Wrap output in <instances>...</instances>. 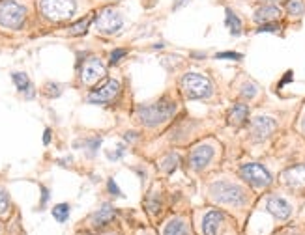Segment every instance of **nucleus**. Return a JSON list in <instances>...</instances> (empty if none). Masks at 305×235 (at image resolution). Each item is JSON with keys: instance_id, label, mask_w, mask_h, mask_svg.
Wrapping results in <instances>:
<instances>
[{"instance_id": "nucleus-1", "label": "nucleus", "mask_w": 305, "mask_h": 235, "mask_svg": "<svg viewBox=\"0 0 305 235\" xmlns=\"http://www.w3.org/2000/svg\"><path fill=\"white\" fill-rule=\"evenodd\" d=\"M174 112H176V103H172L169 99H161V101L152 103V105L139 106L137 118L146 127H158L161 123H165Z\"/></svg>"}, {"instance_id": "nucleus-2", "label": "nucleus", "mask_w": 305, "mask_h": 235, "mask_svg": "<svg viewBox=\"0 0 305 235\" xmlns=\"http://www.w3.org/2000/svg\"><path fill=\"white\" fill-rule=\"evenodd\" d=\"M182 92L187 99H208L214 94V86L200 73H187L182 77Z\"/></svg>"}, {"instance_id": "nucleus-3", "label": "nucleus", "mask_w": 305, "mask_h": 235, "mask_svg": "<svg viewBox=\"0 0 305 235\" xmlns=\"http://www.w3.org/2000/svg\"><path fill=\"white\" fill-rule=\"evenodd\" d=\"M212 198L219 203L227 205H244L245 203V190L240 185H234L229 181H217L210 188Z\"/></svg>"}, {"instance_id": "nucleus-4", "label": "nucleus", "mask_w": 305, "mask_h": 235, "mask_svg": "<svg viewBox=\"0 0 305 235\" xmlns=\"http://www.w3.org/2000/svg\"><path fill=\"white\" fill-rule=\"evenodd\" d=\"M26 8L13 0H0V26L8 30H17L25 23Z\"/></svg>"}, {"instance_id": "nucleus-5", "label": "nucleus", "mask_w": 305, "mask_h": 235, "mask_svg": "<svg viewBox=\"0 0 305 235\" xmlns=\"http://www.w3.org/2000/svg\"><path fill=\"white\" fill-rule=\"evenodd\" d=\"M41 13L51 21H66L72 19L77 10L75 0H41Z\"/></svg>"}, {"instance_id": "nucleus-6", "label": "nucleus", "mask_w": 305, "mask_h": 235, "mask_svg": "<svg viewBox=\"0 0 305 235\" xmlns=\"http://www.w3.org/2000/svg\"><path fill=\"white\" fill-rule=\"evenodd\" d=\"M240 176L255 188H266L271 185V174L262 165H256V163H247L242 166Z\"/></svg>"}, {"instance_id": "nucleus-7", "label": "nucleus", "mask_w": 305, "mask_h": 235, "mask_svg": "<svg viewBox=\"0 0 305 235\" xmlns=\"http://www.w3.org/2000/svg\"><path fill=\"white\" fill-rule=\"evenodd\" d=\"M96 30L99 34L112 35L124 26V17L112 8H105L96 15Z\"/></svg>"}, {"instance_id": "nucleus-8", "label": "nucleus", "mask_w": 305, "mask_h": 235, "mask_svg": "<svg viewBox=\"0 0 305 235\" xmlns=\"http://www.w3.org/2000/svg\"><path fill=\"white\" fill-rule=\"evenodd\" d=\"M118 94H120V83L114 81V79H109V81H105L103 86L96 88L92 94L88 95V101L96 103V105H107L110 101H114V97Z\"/></svg>"}, {"instance_id": "nucleus-9", "label": "nucleus", "mask_w": 305, "mask_h": 235, "mask_svg": "<svg viewBox=\"0 0 305 235\" xmlns=\"http://www.w3.org/2000/svg\"><path fill=\"white\" fill-rule=\"evenodd\" d=\"M275 131V119L269 116H256L251 121V134L256 142L266 140L269 134Z\"/></svg>"}, {"instance_id": "nucleus-10", "label": "nucleus", "mask_w": 305, "mask_h": 235, "mask_svg": "<svg viewBox=\"0 0 305 235\" xmlns=\"http://www.w3.org/2000/svg\"><path fill=\"white\" fill-rule=\"evenodd\" d=\"M105 77V66L99 62L98 58H88L83 64V69H81V79L85 84H94L98 83L99 79Z\"/></svg>"}, {"instance_id": "nucleus-11", "label": "nucleus", "mask_w": 305, "mask_h": 235, "mask_svg": "<svg viewBox=\"0 0 305 235\" xmlns=\"http://www.w3.org/2000/svg\"><path fill=\"white\" fill-rule=\"evenodd\" d=\"M214 148L212 146H197L193 151L189 153V165L193 170H202L210 165V161L214 159Z\"/></svg>"}, {"instance_id": "nucleus-12", "label": "nucleus", "mask_w": 305, "mask_h": 235, "mask_svg": "<svg viewBox=\"0 0 305 235\" xmlns=\"http://www.w3.org/2000/svg\"><path fill=\"white\" fill-rule=\"evenodd\" d=\"M266 209L279 220H287L290 217V213H292L290 203L285 198H279V196H269L268 201H266Z\"/></svg>"}, {"instance_id": "nucleus-13", "label": "nucleus", "mask_w": 305, "mask_h": 235, "mask_svg": "<svg viewBox=\"0 0 305 235\" xmlns=\"http://www.w3.org/2000/svg\"><path fill=\"white\" fill-rule=\"evenodd\" d=\"M283 181L290 188H296V190L305 188V165H298L285 170L283 172Z\"/></svg>"}, {"instance_id": "nucleus-14", "label": "nucleus", "mask_w": 305, "mask_h": 235, "mask_svg": "<svg viewBox=\"0 0 305 235\" xmlns=\"http://www.w3.org/2000/svg\"><path fill=\"white\" fill-rule=\"evenodd\" d=\"M279 17H281V8L275 6V4H264V6H260L255 12V15H253V19H255L258 24L273 23V21H277Z\"/></svg>"}, {"instance_id": "nucleus-15", "label": "nucleus", "mask_w": 305, "mask_h": 235, "mask_svg": "<svg viewBox=\"0 0 305 235\" xmlns=\"http://www.w3.org/2000/svg\"><path fill=\"white\" fill-rule=\"evenodd\" d=\"M225 215L221 211H210L202 218V234L204 235H217V228L223 222Z\"/></svg>"}, {"instance_id": "nucleus-16", "label": "nucleus", "mask_w": 305, "mask_h": 235, "mask_svg": "<svg viewBox=\"0 0 305 235\" xmlns=\"http://www.w3.org/2000/svg\"><path fill=\"white\" fill-rule=\"evenodd\" d=\"M112 218H114V209H112L110 203H105V205H101V209H98V211L92 215L90 222H92L94 228H101V226L109 224Z\"/></svg>"}, {"instance_id": "nucleus-17", "label": "nucleus", "mask_w": 305, "mask_h": 235, "mask_svg": "<svg viewBox=\"0 0 305 235\" xmlns=\"http://www.w3.org/2000/svg\"><path fill=\"white\" fill-rule=\"evenodd\" d=\"M247 118H249V108H247V105L238 103V105L232 106L231 112H229V123L234 125V127H242V125H245Z\"/></svg>"}, {"instance_id": "nucleus-18", "label": "nucleus", "mask_w": 305, "mask_h": 235, "mask_svg": "<svg viewBox=\"0 0 305 235\" xmlns=\"http://www.w3.org/2000/svg\"><path fill=\"white\" fill-rule=\"evenodd\" d=\"M225 13H227V17H225V24H227V28L231 30V34L232 35H240L242 34V21H240V17L232 12L231 8H227Z\"/></svg>"}, {"instance_id": "nucleus-19", "label": "nucleus", "mask_w": 305, "mask_h": 235, "mask_svg": "<svg viewBox=\"0 0 305 235\" xmlns=\"http://www.w3.org/2000/svg\"><path fill=\"white\" fill-rule=\"evenodd\" d=\"M12 79L19 92H26V97H32L34 95L32 94V84H30V81H28V77H26L25 73H13Z\"/></svg>"}, {"instance_id": "nucleus-20", "label": "nucleus", "mask_w": 305, "mask_h": 235, "mask_svg": "<svg viewBox=\"0 0 305 235\" xmlns=\"http://www.w3.org/2000/svg\"><path fill=\"white\" fill-rule=\"evenodd\" d=\"M163 235H187V228L182 218H172L171 222L165 226Z\"/></svg>"}, {"instance_id": "nucleus-21", "label": "nucleus", "mask_w": 305, "mask_h": 235, "mask_svg": "<svg viewBox=\"0 0 305 235\" xmlns=\"http://www.w3.org/2000/svg\"><path fill=\"white\" fill-rule=\"evenodd\" d=\"M96 19V15H86L85 19H81V21H77L75 24L70 26V35H83L86 34V30H88V26L90 23Z\"/></svg>"}, {"instance_id": "nucleus-22", "label": "nucleus", "mask_w": 305, "mask_h": 235, "mask_svg": "<svg viewBox=\"0 0 305 235\" xmlns=\"http://www.w3.org/2000/svg\"><path fill=\"white\" fill-rule=\"evenodd\" d=\"M287 13L290 17L305 15V0H287Z\"/></svg>"}, {"instance_id": "nucleus-23", "label": "nucleus", "mask_w": 305, "mask_h": 235, "mask_svg": "<svg viewBox=\"0 0 305 235\" xmlns=\"http://www.w3.org/2000/svg\"><path fill=\"white\" fill-rule=\"evenodd\" d=\"M178 163H180V159H178V155H174V153H171V155H167L163 161H161V165H159V168L163 170V172H167V174H172L176 168H178Z\"/></svg>"}, {"instance_id": "nucleus-24", "label": "nucleus", "mask_w": 305, "mask_h": 235, "mask_svg": "<svg viewBox=\"0 0 305 235\" xmlns=\"http://www.w3.org/2000/svg\"><path fill=\"white\" fill-rule=\"evenodd\" d=\"M53 217H54L58 222H66V220L70 218V205H68V203H58V205H54Z\"/></svg>"}, {"instance_id": "nucleus-25", "label": "nucleus", "mask_w": 305, "mask_h": 235, "mask_svg": "<svg viewBox=\"0 0 305 235\" xmlns=\"http://www.w3.org/2000/svg\"><path fill=\"white\" fill-rule=\"evenodd\" d=\"M240 94H242V97H244V99H253V97L256 95V84H253V83L244 84Z\"/></svg>"}, {"instance_id": "nucleus-26", "label": "nucleus", "mask_w": 305, "mask_h": 235, "mask_svg": "<svg viewBox=\"0 0 305 235\" xmlns=\"http://www.w3.org/2000/svg\"><path fill=\"white\" fill-rule=\"evenodd\" d=\"M215 58L217 60H242L244 58V54H240V52H232V50H225V52H217Z\"/></svg>"}, {"instance_id": "nucleus-27", "label": "nucleus", "mask_w": 305, "mask_h": 235, "mask_svg": "<svg viewBox=\"0 0 305 235\" xmlns=\"http://www.w3.org/2000/svg\"><path fill=\"white\" fill-rule=\"evenodd\" d=\"M279 30H281V26H279L277 23H275V21H273V23H264V24H260L256 32H258V34H264V32H279Z\"/></svg>"}, {"instance_id": "nucleus-28", "label": "nucleus", "mask_w": 305, "mask_h": 235, "mask_svg": "<svg viewBox=\"0 0 305 235\" xmlns=\"http://www.w3.org/2000/svg\"><path fill=\"white\" fill-rule=\"evenodd\" d=\"M8 209H10V198H8V194L0 188V215L8 213Z\"/></svg>"}, {"instance_id": "nucleus-29", "label": "nucleus", "mask_w": 305, "mask_h": 235, "mask_svg": "<svg viewBox=\"0 0 305 235\" xmlns=\"http://www.w3.org/2000/svg\"><path fill=\"white\" fill-rule=\"evenodd\" d=\"M126 54H127V50H126V49H114V50L110 52V64H112V66H114V64H118V62L126 56Z\"/></svg>"}, {"instance_id": "nucleus-30", "label": "nucleus", "mask_w": 305, "mask_h": 235, "mask_svg": "<svg viewBox=\"0 0 305 235\" xmlns=\"http://www.w3.org/2000/svg\"><path fill=\"white\" fill-rule=\"evenodd\" d=\"M107 188H109V192L112 194V196H118V198L122 196V190H120L118 185L114 183V179H109V181H107Z\"/></svg>"}, {"instance_id": "nucleus-31", "label": "nucleus", "mask_w": 305, "mask_h": 235, "mask_svg": "<svg viewBox=\"0 0 305 235\" xmlns=\"http://www.w3.org/2000/svg\"><path fill=\"white\" fill-rule=\"evenodd\" d=\"M290 81H292V71H288V73H287V77H283V81L279 83V88H283L285 84L290 83Z\"/></svg>"}, {"instance_id": "nucleus-32", "label": "nucleus", "mask_w": 305, "mask_h": 235, "mask_svg": "<svg viewBox=\"0 0 305 235\" xmlns=\"http://www.w3.org/2000/svg\"><path fill=\"white\" fill-rule=\"evenodd\" d=\"M187 2H189V0H176V2H174V6H172V10H180V8H183Z\"/></svg>"}, {"instance_id": "nucleus-33", "label": "nucleus", "mask_w": 305, "mask_h": 235, "mask_svg": "<svg viewBox=\"0 0 305 235\" xmlns=\"http://www.w3.org/2000/svg\"><path fill=\"white\" fill-rule=\"evenodd\" d=\"M51 142V129H45L43 133V144H49Z\"/></svg>"}, {"instance_id": "nucleus-34", "label": "nucleus", "mask_w": 305, "mask_h": 235, "mask_svg": "<svg viewBox=\"0 0 305 235\" xmlns=\"http://www.w3.org/2000/svg\"><path fill=\"white\" fill-rule=\"evenodd\" d=\"M41 192H43V198H41V205L47 201V198H49V192H47V188L45 187H41Z\"/></svg>"}, {"instance_id": "nucleus-35", "label": "nucleus", "mask_w": 305, "mask_h": 235, "mask_svg": "<svg viewBox=\"0 0 305 235\" xmlns=\"http://www.w3.org/2000/svg\"><path fill=\"white\" fill-rule=\"evenodd\" d=\"M126 140H135V133H127L126 134Z\"/></svg>"}, {"instance_id": "nucleus-36", "label": "nucleus", "mask_w": 305, "mask_h": 235, "mask_svg": "<svg viewBox=\"0 0 305 235\" xmlns=\"http://www.w3.org/2000/svg\"><path fill=\"white\" fill-rule=\"evenodd\" d=\"M302 129H304V133H305V118H304V121H302Z\"/></svg>"}]
</instances>
